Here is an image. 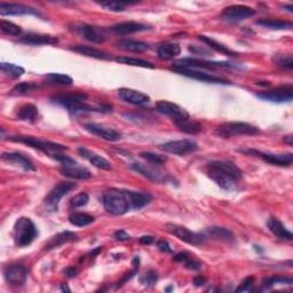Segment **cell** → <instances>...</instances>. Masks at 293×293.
<instances>
[{"instance_id":"1","label":"cell","mask_w":293,"mask_h":293,"mask_svg":"<svg viewBox=\"0 0 293 293\" xmlns=\"http://www.w3.org/2000/svg\"><path fill=\"white\" fill-rule=\"evenodd\" d=\"M208 175L222 188L223 190H232L242 180V169L229 160H217L208 165Z\"/></svg>"},{"instance_id":"2","label":"cell","mask_w":293,"mask_h":293,"mask_svg":"<svg viewBox=\"0 0 293 293\" xmlns=\"http://www.w3.org/2000/svg\"><path fill=\"white\" fill-rule=\"evenodd\" d=\"M9 140L14 141V142H20V143H24L27 144L29 146H32L37 150L41 151L48 156V157H52L55 159V157L58 154L64 153L68 148L66 145L55 143V142L52 141H47V140H40L38 137L35 136H23V135H18V136H11Z\"/></svg>"},{"instance_id":"3","label":"cell","mask_w":293,"mask_h":293,"mask_svg":"<svg viewBox=\"0 0 293 293\" xmlns=\"http://www.w3.org/2000/svg\"><path fill=\"white\" fill-rule=\"evenodd\" d=\"M102 201L104 209L107 210L110 214L124 215L131 210L130 201H128L125 190L111 189L104 192Z\"/></svg>"},{"instance_id":"4","label":"cell","mask_w":293,"mask_h":293,"mask_svg":"<svg viewBox=\"0 0 293 293\" xmlns=\"http://www.w3.org/2000/svg\"><path fill=\"white\" fill-rule=\"evenodd\" d=\"M87 95L82 93H75V94H62L53 96L52 101L61 107L68 109L70 112L78 113V112H90V111H98V110L90 107L86 104Z\"/></svg>"},{"instance_id":"5","label":"cell","mask_w":293,"mask_h":293,"mask_svg":"<svg viewBox=\"0 0 293 293\" xmlns=\"http://www.w3.org/2000/svg\"><path fill=\"white\" fill-rule=\"evenodd\" d=\"M37 236H38V230L31 219L24 217L17 219L14 224V241L17 246L23 247L30 245Z\"/></svg>"},{"instance_id":"6","label":"cell","mask_w":293,"mask_h":293,"mask_svg":"<svg viewBox=\"0 0 293 293\" xmlns=\"http://www.w3.org/2000/svg\"><path fill=\"white\" fill-rule=\"evenodd\" d=\"M215 134L223 139H229L233 136H243V135H256L260 134L259 127H256L249 123L243 122H229L223 123L215 130Z\"/></svg>"},{"instance_id":"7","label":"cell","mask_w":293,"mask_h":293,"mask_svg":"<svg viewBox=\"0 0 293 293\" xmlns=\"http://www.w3.org/2000/svg\"><path fill=\"white\" fill-rule=\"evenodd\" d=\"M165 230H166L168 233H171V235L178 237L180 241L187 243V244L194 245V246L204 245L206 242V238H208L205 236V233L194 232L186 227L180 226V224L167 223L166 226H165Z\"/></svg>"},{"instance_id":"8","label":"cell","mask_w":293,"mask_h":293,"mask_svg":"<svg viewBox=\"0 0 293 293\" xmlns=\"http://www.w3.org/2000/svg\"><path fill=\"white\" fill-rule=\"evenodd\" d=\"M76 187L77 185L73 182L64 181V182L57 183V185L49 191V194L45 198L46 208H47L49 211H52V212H54V211H57L60 200H61L64 196L68 195L71 190L76 189Z\"/></svg>"},{"instance_id":"9","label":"cell","mask_w":293,"mask_h":293,"mask_svg":"<svg viewBox=\"0 0 293 293\" xmlns=\"http://www.w3.org/2000/svg\"><path fill=\"white\" fill-rule=\"evenodd\" d=\"M175 68L185 69H205V70H215L217 68H238L229 62H210L199 58H181L174 62Z\"/></svg>"},{"instance_id":"10","label":"cell","mask_w":293,"mask_h":293,"mask_svg":"<svg viewBox=\"0 0 293 293\" xmlns=\"http://www.w3.org/2000/svg\"><path fill=\"white\" fill-rule=\"evenodd\" d=\"M259 99L269 101V102L275 103H283V102H290L293 99V86L291 84L283 85L275 87L273 90L261 92V93L256 94Z\"/></svg>"},{"instance_id":"11","label":"cell","mask_w":293,"mask_h":293,"mask_svg":"<svg viewBox=\"0 0 293 293\" xmlns=\"http://www.w3.org/2000/svg\"><path fill=\"white\" fill-rule=\"evenodd\" d=\"M155 108L157 112L171 118L174 124L181 123L186 121V119L190 118L189 113H188L185 109L175 103L169 102V101H159V102L156 103Z\"/></svg>"},{"instance_id":"12","label":"cell","mask_w":293,"mask_h":293,"mask_svg":"<svg viewBox=\"0 0 293 293\" xmlns=\"http://www.w3.org/2000/svg\"><path fill=\"white\" fill-rule=\"evenodd\" d=\"M159 149L165 151V153L185 156L188 154L195 153L198 149V144L192 140H177V141H168L159 145Z\"/></svg>"},{"instance_id":"13","label":"cell","mask_w":293,"mask_h":293,"mask_svg":"<svg viewBox=\"0 0 293 293\" xmlns=\"http://www.w3.org/2000/svg\"><path fill=\"white\" fill-rule=\"evenodd\" d=\"M255 14L253 8L244 5H232L224 8V11L221 14V18L223 21L229 23H238L246 20V18L252 17Z\"/></svg>"},{"instance_id":"14","label":"cell","mask_w":293,"mask_h":293,"mask_svg":"<svg viewBox=\"0 0 293 293\" xmlns=\"http://www.w3.org/2000/svg\"><path fill=\"white\" fill-rule=\"evenodd\" d=\"M241 153H244L246 155H253L255 157H259L263 159L272 165H276V166L281 167H287L291 166L293 162V155L291 153L284 154V155H275V154H268V153H261V151L254 150V149H246V150H240Z\"/></svg>"},{"instance_id":"15","label":"cell","mask_w":293,"mask_h":293,"mask_svg":"<svg viewBox=\"0 0 293 293\" xmlns=\"http://www.w3.org/2000/svg\"><path fill=\"white\" fill-rule=\"evenodd\" d=\"M73 30H75L81 38H84L92 43L102 44L107 39V35L102 27L85 24V23H79V24L73 25Z\"/></svg>"},{"instance_id":"16","label":"cell","mask_w":293,"mask_h":293,"mask_svg":"<svg viewBox=\"0 0 293 293\" xmlns=\"http://www.w3.org/2000/svg\"><path fill=\"white\" fill-rule=\"evenodd\" d=\"M60 172L63 175L68 178L76 179V180H87L92 177L91 172L89 169L80 166L79 164L76 163L72 158L68 157L66 160L61 163V167H60Z\"/></svg>"},{"instance_id":"17","label":"cell","mask_w":293,"mask_h":293,"mask_svg":"<svg viewBox=\"0 0 293 293\" xmlns=\"http://www.w3.org/2000/svg\"><path fill=\"white\" fill-rule=\"evenodd\" d=\"M172 70L178 72V73H180V75L186 76V77L194 78V79H197V80L211 82V84H223V85L230 84V81L224 79V78L211 75V73H206L204 71L195 70V69H185V68H175L174 67Z\"/></svg>"},{"instance_id":"18","label":"cell","mask_w":293,"mask_h":293,"mask_svg":"<svg viewBox=\"0 0 293 293\" xmlns=\"http://www.w3.org/2000/svg\"><path fill=\"white\" fill-rule=\"evenodd\" d=\"M4 277L11 285L21 286L26 281L27 270L22 265H8L4 269Z\"/></svg>"},{"instance_id":"19","label":"cell","mask_w":293,"mask_h":293,"mask_svg":"<svg viewBox=\"0 0 293 293\" xmlns=\"http://www.w3.org/2000/svg\"><path fill=\"white\" fill-rule=\"evenodd\" d=\"M85 130L105 141L113 142V141H118L122 139V134L118 131H116L112 127L101 125V124H95V123L86 124Z\"/></svg>"},{"instance_id":"20","label":"cell","mask_w":293,"mask_h":293,"mask_svg":"<svg viewBox=\"0 0 293 293\" xmlns=\"http://www.w3.org/2000/svg\"><path fill=\"white\" fill-rule=\"evenodd\" d=\"M0 14L3 16L8 15H36L41 16V14L37 9L24 6L22 4H12V3H0Z\"/></svg>"},{"instance_id":"21","label":"cell","mask_w":293,"mask_h":293,"mask_svg":"<svg viewBox=\"0 0 293 293\" xmlns=\"http://www.w3.org/2000/svg\"><path fill=\"white\" fill-rule=\"evenodd\" d=\"M119 99L124 102H127L134 105H142L148 103L150 101L149 95L142 93L140 91H135L132 89H121L118 91Z\"/></svg>"},{"instance_id":"22","label":"cell","mask_w":293,"mask_h":293,"mask_svg":"<svg viewBox=\"0 0 293 293\" xmlns=\"http://www.w3.org/2000/svg\"><path fill=\"white\" fill-rule=\"evenodd\" d=\"M2 158L5 162L12 164L14 166L21 167L22 169H24V171H36L34 163H32L26 156L20 153H4Z\"/></svg>"},{"instance_id":"23","label":"cell","mask_w":293,"mask_h":293,"mask_svg":"<svg viewBox=\"0 0 293 293\" xmlns=\"http://www.w3.org/2000/svg\"><path fill=\"white\" fill-rule=\"evenodd\" d=\"M78 153L89 160L93 166L104 169V171H110V169H111V163H110L109 160L102 157V156L92 153L89 149H86L85 146H79V148H78Z\"/></svg>"},{"instance_id":"24","label":"cell","mask_w":293,"mask_h":293,"mask_svg":"<svg viewBox=\"0 0 293 293\" xmlns=\"http://www.w3.org/2000/svg\"><path fill=\"white\" fill-rule=\"evenodd\" d=\"M148 29H149L148 25L142 24V23L134 22V21L118 23V24L113 25L111 27V30L114 32V34L121 35V36L136 34V32H142V31H145Z\"/></svg>"},{"instance_id":"25","label":"cell","mask_w":293,"mask_h":293,"mask_svg":"<svg viewBox=\"0 0 293 293\" xmlns=\"http://www.w3.org/2000/svg\"><path fill=\"white\" fill-rule=\"evenodd\" d=\"M20 41L26 45L40 46V45H56L58 43V39L55 36L50 35L27 34L25 36H23Z\"/></svg>"},{"instance_id":"26","label":"cell","mask_w":293,"mask_h":293,"mask_svg":"<svg viewBox=\"0 0 293 293\" xmlns=\"http://www.w3.org/2000/svg\"><path fill=\"white\" fill-rule=\"evenodd\" d=\"M126 196L130 201L131 209L133 210H140L144 208L150 201L153 200V196L148 192H141V191H132V190H125Z\"/></svg>"},{"instance_id":"27","label":"cell","mask_w":293,"mask_h":293,"mask_svg":"<svg viewBox=\"0 0 293 293\" xmlns=\"http://www.w3.org/2000/svg\"><path fill=\"white\" fill-rule=\"evenodd\" d=\"M131 167L134 169L135 172L142 174V175L145 177L146 179H149V180H151V181H155V182L166 181V178H165L164 174H162L158 171H156L155 168H151L149 166H146V165L135 163V164H132Z\"/></svg>"},{"instance_id":"28","label":"cell","mask_w":293,"mask_h":293,"mask_svg":"<svg viewBox=\"0 0 293 293\" xmlns=\"http://www.w3.org/2000/svg\"><path fill=\"white\" fill-rule=\"evenodd\" d=\"M206 237L214 238V240L226 242V243H233L235 242V236L231 230H229L227 228L222 227H211L208 228L205 231Z\"/></svg>"},{"instance_id":"29","label":"cell","mask_w":293,"mask_h":293,"mask_svg":"<svg viewBox=\"0 0 293 293\" xmlns=\"http://www.w3.org/2000/svg\"><path fill=\"white\" fill-rule=\"evenodd\" d=\"M267 226L269 230L272 231L275 236L281 238V240H286V241L293 240L292 232L288 230V229L284 226V224L279 221L278 219H275V218L269 219L267 222Z\"/></svg>"},{"instance_id":"30","label":"cell","mask_w":293,"mask_h":293,"mask_svg":"<svg viewBox=\"0 0 293 293\" xmlns=\"http://www.w3.org/2000/svg\"><path fill=\"white\" fill-rule=\"evenodd\" d=\"M77 241V235L72 231H63L60 232L57 235H55L53 238H50V241L46 244L45 249L46 250H53L60 247L63 244H67L69 242Z\"/></svg>"},{"instance_id":"31","label":"cell","mask_w":293,"mask_h":293,"mask_svg":"<svg viewBox=\"0 0 293 293\" xmlns=\"http://www.w3.org/2000/svg\"><path fill=\"white\" fill-rule=\"evenodd\" d=\"M158 56L162 60H172L174 57H177L178 55H180L181 53V47L180 45L178 44H172V43H166L160 45L157 49Z\"/></svg>"},{"instance_id":"32","label":"cell","mask_w":293,"mask_h":293,"mask_svg":"<svg viewBox=\"0 0 293 293\" xmlns=\"http://www.w3.org/2000/svg\"><path fill=\"white\" fill-rule=\"evenodd\" d=\"M258 25H261L267 29L272 30H291L293 24L291 22L286 21H279V20H273V18H261V20L255 21Z\"/></svg>"},{"instance_id":"33","label":"cell","mask_w":293,"mask_h":293,"mask_svg":"<svg viewBox=\"0 0 293 293\" xmlns=\"http://www.w3.org/2000/svg\"><path fill=\"white\" fill-rule=\"evenodd\" d=\"M39 112H38V108L36 107L34 104H25L18 109L17 112V117L18 119L24 122H29V123H35L38 119Z\"/></svg>"},{"instance_id":"34","label":"cell","mask_w":293,"mask_h":293,"mask_svg":"<svg viewBox=\"0 0 293 293\" xmlns=\"http://www.w3.org/2000/svg\"><path fill=\"white\" fill-rule=\"evenodd\" d=\"M71 49L73 50V52H77V53H79V54L85 55V56H90V57H94V58H99V60H108V58H110L109 54L103 52V50L90 47V46L79 45V46H75V47H72Z\"/></svg>"},{"instance_id":"35","label":"cell","mask_w":293,"mask_h":293,"mask_svg":"<svg viewBox=\"0 0 293 293\" xmlns=\"http://www.w3.org/2000/svg\"><path fill=\"white\" fill-rule=\"evenodd\" d=\"M198 38L200 41H203L204 44H206L209 46L211 49H214L217 50V52L224 54V55H228V56H236L237 53L233 52V50L229 49L226 46L218 43L217 40H214L212 38H210V37H206V36H198Z\"/></svg>"},{"instance_id":"36","label":"cell","mask_w":293,"mask_h":293,"mask_svg":"<svg viewBox=\"0 0 293 293\" xmlns=\"http://www.w3.org/2000/svg\"><path fill=\"white\" fill-rule=\"evenodd\" d=\"M118 47H121L124 50H128L132 53H143L148 50V44L142 43V41L136 40H122L118 43Z\"/></svg>"},{"instance_id":"37","label":"cell","mask_w":293,"mask_h":293,"mask_svg":"<svg viewBox=\"0 0 293 293\" xmlns=\"http://www.w3.org/2000/svg\"><path fill=\"white\" fill-rule=\"evenodd\" d=\"M177 127L183 133H187V134H198L201 131H203V126L200 125L198 122L194 121V119H191V117L189 119H186V121H183L181 123H178L175 124Z\"/></svg>"},{"instance_id":"38","label":"cell","mask_w":293,"mask_h":293,"mask_svg":"<svg viewBox=\"0 0 293 293\" xmlns=\"http://www.w3.org/2000/svg\"><path fill=\"white\" fill-rule=\"evenodd\" d=\"M94 217H92L90 214L86 213H72L69 217V221L72 223L73 226L77 227H86L90 226L94 222Z\"/></svg>"},{"instance_id":"39","label":"cell","mask_w":293,"mask_h":293,"mask_svg":"<svg viewBox=\"0 0 293 293\" xmlns=\"http://www.w3.org/2000/svg\"><path fill=\"white\" fill-rule=\"evenodd\" d=\"M114 61L118 62V63H122V64H127V66L155 69V66H154L153 63H150L148 61H144V60H142V58L128 57V56H119V57L114 58Z\"/></svg>"},{"instance_id":"40","label":"cell","mask_w":293,"mask_h":293,"mask_svg":"<svg viewBox=\"0 0 293 293\" xmlns=\"http://www.w3.org/2000/svg\"><path fill=\"white\" fill-rule=\"evenodd\" d=\"M0 68H2V71L5 73V75H7L12 78H18L24 73V69L13 63L3 62L2 64H0Z\"/></svg>"},{"instance_id":"41","label":"cell","mask_w":293,"mask_h":293,"mask_svg":"<svg viewBox=\"0 0 293 293\" xmlns=\"http://www.w3.org/2000/svg\"><path fill=\"white\" fill-rule=\"evenodd\" d=\"M45 78L46 80H48L49 82H53V84L57 85L70 86L73 84L72 78L67 75H63V73H48V75H46Z\"/></svg>"},{"instance_id":"42","label":"cell","mask_w":293,"mask_h":293,"mask_svg":"<svg viewBox=\"0 0 293 293\" xmlns=\"http://www.w3.org/2000/svg\"><path fill=\"white\" fill-rule=\"evenodd\" d=\"M36 89H38V86L34 84V82L23 81L14 87V89L11 91V94L12 95H25Z\"/></svg>"},{"instance_id":"43","label":"cell","mask_w":293,"mask_h":293,"mask_svg":"<svg viewBox=\"0 0 293 293\" xmlns=\"http://www.w3.org/2000/svg\"><path fill=\"white\" fill-rule=\"evenodd\" d=\"M292 283H293L292 278L274 276V277H269L265 279V281L262 282V288H270L275 285H277V284H288V285H291Z\"/></svg>"},{"instance_id":"44","label":"cell","mask_w":293,"mask_h":293,"mask_svg":"<svg viewBox=\"0 0 293 293\" xmlns=\"http://www.w3.org/2000/svg\"><path fill=\"white\" fill-rule=\"evenodd\" d=\"M0 29L4 32V34H6L8 36H18L21 34V27L14 24V23L9 22V21H5L2 20L0 21Z\"/></svg>"},{"instance_id":"45","label":"cell","mask_w":293,"mask_h":293,"mask_svg":"<svg viewBox=\"0 0 293 293\" xmlns=\"http://www.w3.org/2000/svg\"><path fill=\"white\" fill-rule=\"evenodd\" d=\"M140 156L142 158H144L145 160H148L149 163L154 165H162L164 163H166V160H167L166 156L154 154V153H150V151H143V153L140 154Z\"/></svg>"},{"instance_id":"46","label":"cell","mask_w":293,"mask_h":293,"mask_svg":"<svg viewBox=\"0 0 293 293\" xmlns=\"http://www.w3.org/2000/svg\"><path fill=\"white\" fill-rule=\"evenodd\" d=\"M274 62L277 67L283 69H292L293 61L291 55H276L274 57Z\"/></svg>"},{"instance_id":"47","label":"cell","mask_w":293,"mask_h":293,"mask_svg":"<svg viewBox=\"0 0 293 293\" xmlns=\"http://www.w3.org/2000/svg\"><path fill=\"white\" fill-rule=\"evenodd\" d=\"M157 281H158V274L157 272H155V270H149L148 273L142 275L140 278L141 284H143V285H146V286L154 285V284Z\"/></svg>"},{"instance_id":"48","label":"cell","mask_w":293,"mask_h":293,"mask_svg":"<svg viewBox=\"0 0 293 293\" xmlns=\"http://www.w3.org/2000/svg\"><path fill=\"white\" fill-rule=\"evenodd\" d=\"M100 5L104 8L109 9L112 12H123L130 4L127 3H118V2H108V3H100Z\"/></svg>"},{"instance_id":"49","label":"cell","mask_w":293,"mask_h":293,"mask_svg":"<svg viewBox=\"0 0 293 293\" xmlns=\"http://www.w3.org/2000/svg\"><path fill=\"white\" fill-rule=\"evenodd\" d=\"M90 200V197L85 192H81V194H78L77 196L73 197L71 199V205L73 208H82V206H85L87 203H89Z\"/></svg>"},{"instance_id":"50","label":"cell","mask_w":293,"mask_h":293,"mask_svg":"<svg viewBox=\"0 0 293 293\" xmlns=\"http://www.w3.org/2000/svg\"><path fill=\"white\" fill-rule=\"evenodd\" d=\"M254 285V277L249 276L243 279V282L241 283V285L236 288V292H246L251 291L252 286Z\"/></svg>"},{"instance_id":"51","label":"cell","mask_w":293,"mask_h":293,"mask_svg":"<svg viewBox=\"0 0 293 293\" xmlns=\"http://www.w3.org/2000/svg\"><path fill=\"white\" fill-rule=\"evenodd\" d=\"M189 50L191 53H194L196 55H201V56H210L211 52L208 48L200 47V46H189Z\"/></svg>"},{"instance_id":"52","label":"cell","mask_w":293,"mask_h":293,"mask_svg":"<svg viewBox=\"0 0 293 293\" xmlns=\"http://www.w3.org/2000/svg\"><path fill=\"white\" fill-rule=\"evenodd\" d=\"M185 266L186 268L189 270H199L201 268V263H199L198 261L196 260H191L190 258L185 261Z\"/></svg>"},{"instance_id":"53","label":"cell","mask_w":293,"mask_h":293,"mask_svg":"<svg viewBox=\"0 0 293 293\" xmlns=\"http://www.w3.org/2000/svg\"><path fill=\"white\" fill-rule=\"evenodd\" d=\"M113 237H114V240L119 241V242L127 241V240H130V238H131V236L128 235V233L125 230H117L116 232L113 233Z\"/></svg>"},{"instance_id":"54","label":"cell","mask_w":293,"mask_h":293,"mask_svg":"<svg viewBox=\"0 0 293 293\" xmlns=\"http://www.w3.org/2000/svg\"><path fill=\"white\" fill-rule=\"evenodd\" d=\"M157 247L162 252H165V253H172L171 246H169V244L166 241H158L157 242Z\"/></svg>"},{"instance_id":"55","label":"cell","mask_w":293,"mask_h":293,"mask_svg":"<svg viewBox=\"0 0 293 293\" xmlns=\"http://www.w3.org/2000/svg\"><path fill=\"white\" fill-rule=\"evenodd\" d=\"M190 256L186 252H181V253H178L175 256H174V260L178 261V262H185L187 259H189Z\"/></svg>"},{"instance_id":"56","label":"cell","mask_w":293,"mask_h":293,"mask_svg":"<svg viewBox=\"0 0 293 293\" xmlns=\"http://www.w3.org/2000/svg\"><path fill=\"white\" fill-rule=\"evenodd\" d=\"M205 283H206V278L203 276H196L194 278V284L196 286H201V285H204Z\"/></svg>"},{"instance_id":"57","label":"cell","mask_w":293,"mask_h":293,"mask_svg":"<svg viewBox=\"0 0 293 293\" xmlns=\"http://www.w3.org/2000/svg\"><path fill=\"white\" fill-rule=\"evenodd\" d=\"M139 242L141 244H151L154 242V237L153 236H142Z\"/></svg>"},{"instance_id":"58","label":"cell","mask_w":293,"mask_h":293,"mask_svg":"<svg viewBox=\"0 0 293 293\" xmlns=\"http://www.w3.org/2000/svg\"><path fill=\"white\" fill-rule=\"evenodd\" d=\"M64 274H66L68 277H73V276H76L77 269L73 268V267H69V268H67L66 270H64Z\"/></svg>"},{"instance_id":"59","label":"cell","mask_w":293,"mask_h":293,"mask_svg":"<svg viewBox=\"0 0 293 293\" xmlns=\"http://www.w3.org/2000/svg\"><path fill=\"white\" fill-rule=\"evenodd\" d=\"M292 135H286V136H284V142H286V143L288 144V145H292Z\"/></svg>"},{"instance_id":"60","label":"cell","mask_w":293,"mask_h":293,"mask_svg":"<svg viewBox=\"0 0 293 293\" xmlns=\"http://www.w3.org/2000/svg\"><path fill=\"white\" fill-rule=\"evenodd\" d=\"M284 9H286V11H288V12H293V6L292 5H288V6H284Z\"/></svg>"},{"instance_id":"61","label":"cell","mask_w":293,"mask_h":293,"mask_svg":"<svg viewBox=\"0 0 293 293\" xmlns=\"http://www.w3.org/2000/svg\"><path fill=\"white\" fill-rule=\"evenodd\" d=\"M61 288H62V291H68V292H70V290H69V288H68L66 285H62Z\"/></svg>"}]
</instances>
